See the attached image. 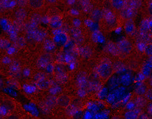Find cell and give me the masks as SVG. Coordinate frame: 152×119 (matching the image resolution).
I'll return each mask as SVG.
<instances>
[{
    "label": "cell",
    "mask_w": 152,
    "mask_h": 119,
    "mask_svg": "<svg viewBox=\"0 0 152 119\" xmlns=\"http://www.w3.org/2000/svg\"><path fill=\"white\" fill-rule=\"evenodd\" d=\"M56 103L60 107H67L70 103V99L67 95H61L56 99Z\"/></svg>",
    "instance_id": "obj_8"
},
{
    "label": "cell",
    "mask_w": 152,
    "mask_h": 119,
    "mask_svg": "<svg viewBox=\"0 0 152 119\" xmlns=\"http://www.w3.org/2000/svg\"><path fill=\"white\" fill-rule=\"evenodd\" d=\"M120 53L124 54H129L132 49L133 46L131 42L128 40H121L117 45Z\"/></svg>",
    "instance_id": "obj_4"
},
{
    "label": "cell",
    "mask_w": 152,
    "mask_h": 119,
    "mask_svg": "<svg viewBox=\"0 0 152 119\" xmlns=\"http://www.w3.org/2000/svg\"><path fill=\"white\" fill-rule=\"evenodd\" d=\"M91 18L95 21H98L101 20L103 17V13L101 10L99 9H95L93 11L91 14Z\"/></svg>",
    "instance_id": "obj_18"
},
{
    "label": "cell",
    "mask_w": 152,
    "mask_h": 119,
    "mask_svg": "<svg viewBox=\"0 0 152 119\" xmlns=\"http://www.w3.org/2000/svg\"><path fill=\"white\" fill-rule=\"evenodd\" d=\"M136 104L138 107L142 108L145 106L146 104V100L142 96H139L137 99L136 100Z\"/></svg>",
    "instance_id": "obj_20"
},
{
    "label": "cell",
    "mask_w": 152,
    "mask_h": 119,
    "mask_svg": "<svg viewBox=\"0 0 152 119\" xmlns=\"http://www.w3.org/2000/svg\"><path fill=\"white\" fill-rule=\"evenodd\" d=\"M51 60L52 58L50 54H44L42 55L38 59L37 62L38 66L41 68H45L49 65Z\"/></svg>",
    "instance_id": "obj_6"
},
{
    "label": "cell",
    "mask_w": 152,
    "mask_h": 119,
    "mask_svg": "<svg viewBox=\"0 0 152 119\" xmlns=\"http://www.w3.org/2000/svg\"><path fill=\"white\" fill-rule=\"evenodd\" d=\"M111 5L114 9L121 10L125 7V0H111Z\"/></svg>",
    "instance_id": "obj_13"
},
{
    "label": "cell",
    "mask_w": 152,
    "mask_h": 119,
    "mask_svg": "<svg viewBox=\"0 0 152 119\" xmlns=\"http://www.w3.org/2000/svg\"><path fill=\"white\" fill-rule=\"evenodd\" d=\"M125 29L126 31H127L128 32H132L134 29V25L133 22H131V20H128L127 23H126Z\"/></svg>",
    "instance_id": "obj_23"
},
{
    "label": "cell",
    "mask_w": 152,
    "mask_h": 119,
    "mask_svg": "<svg viewBox=\"0 0 152 119\" xmlns=\"http://www.w3.org/2000/svg\"><path fill=\"white\" fill-rule=\"evenodd\" d=\"M134 10H133V8L129 7H124L121 10V15L123 18L125 20H131L133 18L135 15Z\"/></svg>",
    "instance_id": "obj_7"
},
{
    "label": "cell",
    "mask_w": 152,
    "mask_h": 119,
    "mask_svg": "<svg viewBox=\"0 0 152 119\" xmlns=\"http://www.w3.org/2000/svg\"><path fill=\"white\" fill-rule=\"evenodd\" d=\"M108 80V85L109 87L111 89H114L115 88L117 87L119 83V77L116 76H111L109 79Z\"/></svg>",
    "instance_id": "obj_14"
},
{
    "label": "cell",
    "mask_w": 152,
    "mask_h": 119,
    "mask_svg": "<svg viewBox=\"0 0 152 119\" xmlns=\"http://www.w3.org/2000/svg\"><path fill=\"white\" fill-rule=\"evenodd\" d=\"M49 25L53 29L59 28L62 25V20L59 16L52 17L50 19Z\"/></svg>",
    "instance_id": "obj_11"
},
{
    "label": "cell",
    "mask_w": 152,
    "mask_h": 119,
    "mask_svg": "<svg viewBox=\"0 0 152 119\" xmlns=\"http://www.w3.org/2000/svg\"><path fill=\"white\" fill-rule=\"evenodd\" d=\"M0 117H1V115H0Z\"/></svg>",
    "instance_id": "obj_26"
},
{
    "label": "cell",
    "mask_w": 152,
    "mask_h": 119,
    "mask_svg": "<svg viewBox=\"0 0 152 119\" xmlns=\"http://www.w3.org/2000/svg\"><path fill=\"white\" fill-rule=\"evenodd\" d=\"M119 83L124 86H129L133 83L134 80L133 75L129 72L122 73L119 76Z\"/></svg>",
    "instance_id": "obj_5"
},
{
    "label": "cell",
    "mask_w": 152,
    "mask_h": 119,
    "mask_svg": "<svg viewBox=\"0 0 152 119\" xmlns=\"http://www.w3.org/2000/svg\"><path fill=\"white\" fill-rule=\"evenodd\" d=\"M55 47H56L53 42L48 40L45 44V48L46 51H53L55 49Z\"/></svg>",
    "instance_id": "obj_22"
},
{
    "label": "cell",
    "mask_w": 152,
    "mask_h": 119,
    "mask_svg": "<svg viewBox=\"0 0 152 119\" xmlns=\"http://www.w3.org/2000/svg\"><path fill=\"white\" fill-rule=\"evenodd\" d=\"M37 85L39 89H40L41 90H48L50 88V87L52 86V83H51L50 81L48 79L45 78H42L38 80L37 83Z\"/></svg>",
    "instance_id": "obj_9"
},
{
    "label": "cell",
    "mask_w": 152,
    "mask_h": 119,
    "mask_svg": "<svg viewBox=\"0 0 152 119\" xmlns=\"http://www.w3.org/2000/svg\"><path fill=\"white\" fill-rule=\"evenodd\" d=\"M105 21L110 26H114L116 23V18L112 12H108L105 14Z\"/></svg>",
    "instance_id": "obj_17"
},
{
    "label": "cell",
    "mask_w": 152,
    "mask_h": 119,
    "mask_svg": "<svg viewBox=\"0 0 152 119\" xmlns=\"http://www.w3.org/2000/svg\"><path fill=\"white\" fill-rule=\"evenodd\" d=\"M148 87L144 83H140L135 88V93L138 96H143L146 94Z\"/></svg>",
    "instance_id": "obj_10"
},
{
    "label": "cell",
    "mask_w": 152,
    "mask_h": 119,
    "mask_svg": "<svg viewBox=\"0 0 152 119\" xmlns=\"http://www.w3.org/2000/svg\"><path fill=\"white\" fill-rule=\"evenodd\" d=\"M53 71L54 74L60 79L61 78H65L67 75L69 71V66L65 63L56 62L53 65Z\"/></svg>",
    "instance_id": "obj_2"
},
{
    "label": "cell",
    "mask_w": 152,
    "mask_h": 119,
    "mask_svg": "<svg viewBox=\"0 0 152 119\" xmlns=\"http://www.w3.org/2000/svg\"><path fill=\"white\" fill-rule=\"evenodd\" d=\"M45 102L46 105L50 108L55 107L57 104L56 98L54 96H52V95L48 96L45 99Z\"/></svg>",
    "instance_id": "obj_16"
},
{
    "label": "cell",
    "mask_w": 152,
    "mask_h": 119,
    "mask_svg": "<svg viewBox=\"0 0 152 119\" xmlns=\"http://www.w3.org/2000/svg\"><path fill=\"white\" fill-rule=\"evenodd\" d=\"M69 40V36L64 32H59L56 34L53 38V42L56 47L64 46Z\"/></svg>",
    "instance_id": "obj_3"
},
{
    "label": "cell",
    "mask_w": 152,
    "mask_h": 119,
    "mask_svg": "<svg viewBox=\"0 0 152 119\" xmlns=\"http://www.w3.org/2000/svg\"><path fill=\"white\" fill-rule=\"evenodd\" d=\"M67 1H73V0H67Z\"/></svg>",
    "instance_id": "obj_25"
},
{
    "label": "cell",
    "mask_w": 152,
    "mask_h": 119,
    "mask_svg": "<svg viewBox=\"0 0 152 119\" xmlns=\"http://www.w3.org/2000/svg\"><path fill=\"white\" fill-rule=\"evenodd\" d=\"M97 72L99 76L102 79H108L113 76L114 69L110 64L108 63H103L98 67Z\"/></svg>",
    "instance_id": "obj_1"
},
{
    "label": "cell",
    "mask_w": 152,
    "mask_h": 119,
    "mask_svg": "<svg viewBox=\"0 0 152 119\" xmlns=\"http://www.w3.org/2000/svg\"><path fill=\"white\" fill-rule=\"evenodd\" d=\"M106 49H107V51L108 52V53H109L110 54H111L112 55L116 56L120 54L118 45L115 44L114 43L111 42V43H109L108 44H107V45L106 46Z\"/></svg>",
    "instance_id": "obj_12"
},
{
    "label": "cell",
    "mask_w": 152,
    "mask_h": 119,
    "mask_svg": "<svg viewBox=\"0 0 152 119\" xmlns=\"http://www.w3.org/2000/svg\"><path fill=\"white\" fill-rule=\"evenodd\" d=\"M29 6L35 10L39 9L44 5V0H28Z\"/></svg>",
    "instance_id": "obj_15"
},
{
    "label": "cell",
    "mask_w": 152,
    "mask_h": 119,
    "mask_svg": "<svg viewBox=\"0 0 152 119\" xmlns=\"http://www.w3.org/2000/svg\"><path fill=\"white\" fill-rule=\"evenodd\" d=\"M129 4V7L136 10L141 6L142 2L141 0H130Z\"/></svg>",
    "instance_id": "obj_19"
},
{
    "label": "cell",
    "mask_w": 152,
    "mask_h": 119,
    "mask_svg": "<svg viewBox=\"0 0 152 119\" xmlns=\"http://www.w3.org/2000/svg\"><path fill=\"white\" fill-rule=\"evenodd\" d=\"M152 45H148V46H146V47L145 48V53L151 56L152 55Z\"/></svg>",
    "instance_id": "obj_24"
},
{
    "label": "cell",
    "mask_w": 152,
    "mask_h": 119,
    "mask_svg": "<svg viewBox=\"0 0 152 119\" xmlns=\"http://www.w3.org/2000/svg\"><path fill=\"white\" fill-rule=\"evenodd\" d=\"M124 88H119V89H116L114 92V96L115 98H119L122 97L125 93Z\"/></svg>",
    "instance_id": "obj_21"
}]
</instances>
